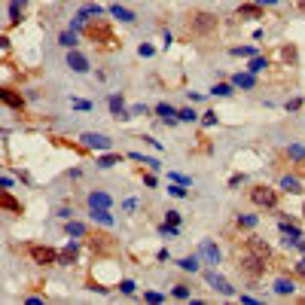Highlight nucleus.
<instances>
[{"instance_id":"nucleus-1","label":"nucleus","mask_w":305,"mask_h":305,"mask_svg":"<svg viewBox=\"0 0 305 305\" xmlns=\"http://www.w3.org/2000/svg\"><path fill=\"white\" fill-rule=\"evenodd\" d=\"M238 272L250 281H257V278L265 275V260H260L254 250H241L238 254Z\"/></svg>"},{"instance_id":"nucleus-2","label":"nucleus","mask_w":305,"mask_h":305,"mask_svg":"<svg viewBox=\"0 0 305 305\" xmlns=\"http://www.w3.org/2000/svg\"><path fill=\"white\" fill-rule=\"evenodd\" d=\"M186 28H189L192 34L208 37V34H214V31L220 28V22H217V15H214V12H189V15H186Z\"/></svg>"},{"instance_id":"nucleus-3","label":"nucleus","mask_w":305,"mask_h":305,"mask_svg":"<svg viewBox=\"0 0 305 305\" xmlns=\"http://www.w3.org/2000/svg\"><path fill=\"white\" fill-rule=\"evenodd\" d=\"M86 37L92 40V43H98V46H104V49H113V46H116V40H113L110 28H107L104 22H95V25H88V28H86Z\"/></svg>"},{"instance_id":"nucleus-4","label":"nucleus","mask_w":305,"mask_h":305,"mask_svg":"<svg viewBox=\"0 0 305 305\" xmlns=\"http://www.w3.org/2000/svg\"><path fill=\"white\" fill-rule=\"evenodd\" d=\"M250 202L260 205V208H275L278 205V192L268 189V186H254L250 189Z\"/></svg>"},{"instance_id":"nucleus-5","label":"nucleus","mask_w":305,"mask_h":305,"mask_svg":"<svg viewBox=\"0 0 305 305\" xmlns=\"http://www.w3.org/2000/svg\"><path fill=\"white\" fill-rule=\"evenodd\" d=\"M31 260L40 262V265H55L58 262V254L52 247H31Z\"/></svg>"},{"instance_id":"nucleus-6","label":"nucleus","mask_w":305,"mask_h":305,"mask_svg":"<svg viewBox=\"0 0 305 305\" xmlns=\"http://www.w3.org/2000/svg\"><path fill=\"white\" fill-rule=\"evenodd\" d=\"M88 247L98 250V254H110V250L116 247L110 235H104V232H95V235H88Z\"/></svg>"},{"instance_id":"nucleus-7","label":"nucleus","mask_w":305,"mask_h":305,"mask_svg":"<svg viewBox=\"0 0 305 305\" xmlns=\"http://www.w3.org/2000/svg\"><path fill=\"white\" fill-rule=\"evenodd\" d=\"M199 257H202L205 262H211V265H217V262H220V250H217V244H214V241H202V244H199Z\"/></svg>"},{"instance_id":"nucleus-8","label":"nucleus","mask_w":305,"mask_h":305,"mask_svg":"<svg viewBox=\"0 0 305 305\" xmlns=\"http://www.w3.org/2000/svg\"><path fill=\"white\" fill-rule=\"evenodd\" d=\"M67 67L77 70V74H86V70H88V61H86V55H80V52L70 49V52H67Z\"/></svg>"},{"instance_id":"nucleus-9","label":"nucleus","mask_w":305,"mask_h":305,"mask_svg":"<svg viewBox=\"0 0 305 305\" xmlns=\"http://www.w3.org/2000/svg\"><path fill=\"white\" fill-rule=\"evenodd\" d=\"M0 98H3V104L12 107V110H22V107H25V98H22L19 92H12V88H3V92H0Z\"/></svg>"},{"instance_id":"nucleus-10","label":"nucleus","mask_w":305,"mask_h":305,"mask_svg":"<svg viewBox=\"0 0 305 305\" xmlns=\"http://www.w3.org/2000/svg\"><path fill=\"white\" fill-rule=\"evenodd\" d=\"M247 250H254L260 260H268V257H272V247H268L265 241H260V238H247Z\"/></svg>"},{"instance_id":"nucleus-11","label":"nucleus","mask_w":305,"mask_h":305,"mask_svg":"<svg viewBox=\"0 0 305 305\" xmlns=\"http://www.w3.org/2000/svg\"><path fill=\"white\" fill-rule=\"evenodd\" d=\"M83 143H86V147H95V150H107V147H110V140H107L104 134H92V131L83 134Z\"/></svg>"},{"instance_id":"nucleus-12","label":"nucleus","mask_w":305,"mask_h":305,"mask_svg":"<svg viewBox=\"0 0 305 305\" xmlns=\"http://www.w3.org/2000/svg\"><path fill=\"white\" fill-rule=\"evenodd\" d=\"M156 113H159V119H162V122H168V125H174L177 119H180V113H177L171 104H159V107H156Z\"/></svg>"},{"instance_id":"nucleus-13","label":"nucleus","mask_w":305,"mask_h":305,"mask_svg":"<svg viewBox=\"0 0 305 305\" xmlns=\"http://www.w3.org/2000/svg\"><path fill=\"white\" fill-rule=\"evenodd\" d=\"M281 232H284V241L287 244H299V238H302V232H299V226H293V223H287V220H281Z\"/></svg>"},{"instance_id":"nucleus-14","label":"nucleus","mask_w":305,"mask_h":305,"mask_svg":"<svg viewBox=\"0 0 305 305\" xmlns=\"http://www.w3.org/2000/svg\"><path fill=\"white\" fill-rule=\"evenodd\" d=\"M208 284L214 287V290H220L223 296H232V287H229V281H226V278H220V275H214V272H211V275H208Z\"/></svg>"},{"instance_id":"nucleus-15","label":"nucleus","mask_w":305,"mask_h":305,"mask_svg":"<svg viewBox=\"0 0 305 305\" xmlns=\"http://www.w3.org/2000/svg\"><path fill=\"white\" fill-rule=\"evenodd\" d=\"M0 208H3V211H15V214H22V205L15 202V199H12V195H9L6 189L0 192Z\"/></svg>"},{"instance_id":"nucleus-16","label":"nucleus","mask_w":305,"mask_h":305,"mask_svg":"<svg viewBox=\"0 0 305 305\" xmlns=\"http://www.w3.org/2000/svg\"><path fill=\"white\" fill-rule=\"evenodd\" d=\"M88 205L92 208H110V195L107 192H92L88 195Z\"/></svg>"},{"instance_id":"nucleus-17","label":"nucleus","mask_w":305,"mask_h":305,"mask_svg":"<svg viewBox=\"0 0 305 305\" xmlns=\"http://www.w3.org/2000/svg\"><path fill=\"white\" fill-rule=\"evenodd\" d=\"M238 19H262V9L260 6H238Z\"/></svg>"},{"instance_id":"nucleus-18","label":"nucleus","mask_w":305,"mask_h":305,"mask_svg":"<svg viewBox=\"0 0 305 305\" xmlns=\"http://www.w3.org/2000/svg\"><path fill=\"white\" fill-rule=\"evenodd\" d=\"M293 290H296V284H293V281H287V278H281V281L275 284V293H281V296H290Z\"/></svg>"},{"instance_id":"nucleus-19","label":"nucleus","mask_w":305,"mask_h":305,"mask_svg":"<svg viewBox=\"0 0 305 305\" xmlns=\"http://www.w3.org/2000/svg\"><path fill=\"white\" fill-rule=\"evenodd\" d=\"M92 217H95L98 223H104V226L113 223V217H110V211H107V208H92Z\"/></svg>"},{"instance_id":"nucleus-20","label":"nucleus","mask_w":305,"mask_h":305,"mask_svg":"<svg viewBox=\"0 0 305 305\" xmlns=\"http://www.w3.org/2000/svg\"><path fill=\"white\" fill-rule=\"evenodd\" d=\"M110 12L116 15V19H119V22H134V12H131V9H125V6H113Z\"/></svg>"},{"instance_id":"nucleus-21","label":"nucleus","mask_w":305,"mask_h":305,"mask_svg":"<svg viewBox=\"0 0 305 305\" xmlns=\"http://www.w3.org/2000/svg\"><path fill=\"white\" fill-rule=\"evenodd\" d=\"M110 110H113L119 119H129V116H125V107H122V98H119V95H113V98H110Z\"/></svg>"},{"instance_id":"nucleus-22","label":"nucleus","mask_w":305,"mask_h":305,"mask_svg":"<svg viewBox=\"0 0 305 305\" xmlns=\"http://www.w3.org/2000/svg\"><path fill=\"white\" fill-rule=\"evenodd\" d=\"M74 260H77V247H74V244H70L64 254H58V262H61V265H70Z\"/></svg>"},{"instance_id":"nucleus-23","label":"nucleus","mask_w":305,"mask_h":305,"mask_svg":"<svg viewBox=\"0 0 305 305\" xmlns=\"http://www.w3.org/2000/svg\"><path fill=\"white\" fill-rule=\"evenodd\" d=\"M180 268H183V272H199V260H195V257H183Z\"/></svg>"},{"instance_id":"nucleus-24","label":"nucleus","mask_w":305,"mask_h":305,"mask_svg":"<svg viewBox=\"0 0 305 305\" xmlns=\"http://www.w3.org/2000/svg\"><path fill=\"white\" fill-rule=\"evenodd\" d=\"M67 235L83 238V235H88V232H86V226H83V223H67Z\"/></svg>"},{"instance_id":"nucleus-25","label":"nucleus","mask_w":305,"mask_h":305,"mask_svg":"<svg viewBox=\"0 0 305 305\" xmlns=\"http://www.w3.org/2000/svg\"><path fill=\"white\" fill-rule=\"evenodd\" d=\"M235 86H241V88H254V77H250V74H238V77H235Z\"/></svg>"},{"instance_id":"nucleus-26","label":"nucleus","mask_w":305,"mask_h":305,"mask_svg":"<svg viewBox=\"0 0 305 305\" xmlns=\"http://www.w3.org/2000/svg\"><path fill=\"white\" fill-rule=\"evenodd\" d=\"M58 43H61V46H67V49H74V43H77V37H74V34H70V31H64V34H61V37H58Z\"/></svg>"},{"instance_id":"nucleus-27","label":"nucleus","mask_w":305,"mask_h":305,"mask_svg":"<svg viewBox=\"0 0 305 305\" xmlns=\"http://www.w3.org/2000/svg\"><path fill=\"white\" fill-rule=\"evenodd\" d=\"M284 189H287V192H302L299 180H293V177H284Z\"/></svg>"},{"instance_id":"nucleus-28","label":"nucleus","mask_w":305,"mask_h":305,"mask_svg":"<svg viewBox=\"0 0 305 305\" xmlns=\"http://www.w3.org/2000/svg\"><path fill=\"white\" fill-rule=\"evenodd\" d=\"M214 95H223V98H229V95H232V86H226V83H217V86H214Z\"/></svg>"},{"instance_id":"nucleus-29","label":"nucleus","mask_w":305,"mask_h":305,"mask_svg":"<svg viewBox=\"0 0 305 305\" xmlns=\"http://www.w3.org/2000/svg\"><path fill=\"white\" fill-rule=\"evenodd\" d=\"M262 67H268V64H265V58H254V61H250V74H260Z\"/></svg>"},{"instance_id":"nucleus-30","label":"nucleus","mask_w":305,"mask_h":305,"mask_svg":"<svg viewBox=\"0 0 305 305\" xmlns=\"http://www.w3.org/2000/svg\"><path fill=\"white\" fill-rule=\"evenodd\" d=\"M116 162H119V156H104L98 165H101V168H110V165H116Z\"/></svg>"},{"instance_id":"nucleus-31","label":"nucleus","mask_w":305,"mask_h":305,"mask_svg":"<svg viewBox=\"0 0 305 305\" xmlns=\"http://www.w3.org/2000/svg\"><path fill=\"white\" fill-rule=\"evenodd\" d=\"M238 226H244V229H254V226H257V217H238Z\"/></svg>"},{"instance_id":"nucleus-32","label":"nucleus","mask_w":305,"mask_h":305,"mask_svg":"<svg viewBox=\"0 0 305 305\" xmlns=\"http://www.w3.org/2000/svg\"><path fill=\"white\" fill-rule=\"evenodd\" d=\"M168 192H171V195H177V199H183V195H186V189H183L180 183H174V186H168Z\"/></svg>"},{"instance_id":"nucleus-33","label":"nucleus","mask_w":305,"mask_h":305,"mask_svg":"<svg viewBox=\"0 0 305 305\" xmlns=\"http://www.w3.org/2000/svg\"><path fill=\"white\" fill-rule=\"evenodd\" d=\"M9 15H12V22H15V25L22 22V12H19V3H12V6H9Z\"/></svg>"},{"instance_id":"nucleus-34","label":"nucleus","mask_w":305,"mask_h":305,"mask_svg":"<svg viewBox=\"0 0 305 305\" xmlns=\"http://www.w3.org/2000/svg\"><path fill=\"white\" fill-rule=\"evenodd\" d=\"M174 296H177V299H186V296H189V290H186L183 284H177V287H174Z\"/></svg>"},{"instance_id":"nucleus-35","label":"nucleus","mask_w":305,"mask_h":305,"mask_svg":"<svg viewBox=\"0 0 305 305\" xmlns=\"http://www.w3.org/2000/svg\"><path fill=\"white\" fill-rule=\"evenodd\" d=\"M290 156L299 162V159H305V150H302V147H290Z\"/></svg>"},{"instance_id":"nucleus-36","label":"nucleus","mask_w":305,"mask_h":305,"mask_svg":"<svg viewBox=\"0 0 305 305\" xmlns=\"http://www.w3.org/2000/svg\"><path fill=\"white\" fill-rule=\"evenodd\" d=\"M168 223L177 226V223H180V214H177V211H168Z\"/></svg>"},{"instance_id":"nucleus-37","label":"nucleus","mask_w":305,"mask_h":305,"mask_svg":"<svg viewBox=\"0 0 305 305\" xmlns=\"http://www.w3.org/2000/svg\"><path fill=\"white\" fill-rule=\"evenodd\" d=\"M180 119H183V122H195V113H192V110H180Z\"/></svg>"},{"instance_id":"nucleus-38","label":"nucleus","mask_w":305,"mask_h":305,"mask_svg":"<svg viewBox=\"0 0 305 305\" xmlns=\"http://www.w3.org/2000/svg\"><path fill=\"white\" fill-rule=\"evenodd\" d=\"M119 287H122V293H134V284H131V281H122Z\"/></svg>"},{"instance_id":"nucleus-39","label":"nucleus","mask_w":305,"mask_h":305,"mask_svg":"<svg viewBox=\"0 0 305 305\" xmlns=\"http://www.w3.org/2000/svg\"><path fill=\"white\" fill-rule=\"evenodd\" d=\"M217 122V113H205V125H214Z\"/></svg>"},{"instance_id":"nucleus-40","label":"nucleus","mask_w":305,"mask_h":305,"mask_svg":"<svg viewBox=\"0 0 305 305\" xmlns=\"http://www.w3.org/2000/svg\"><path fill=\"white\" fill-rule=\"evenodd\" d=\"M296 275H302V278H305V260H299V262H296Z\"/></svg>"},{"instance_id":"nucleus-41","label":"nucleus","mask_w":305,"mask_h":305,"mask_svg":"<svg viewBox=\"0 0 305 305\" xmlns=\"http://www.w3.org/2000/svg\"><path fill=\"white\" fill-rule=\"evenodd\" d=\"M296 171H299V174H305V159H299V162H296Z\"/></svg>"},{"instance_id":"nucleus-42","label":"nucleus","mask_w":305,"mask_h":305,"mask_svg":"<svg viewBox=\"0 0 305 305\" xmlns=\"http://www.w3.org/2000/svg\"><path fill=\"white\" fill-rule=\"evenodd\" d=\"M260 3H275V0H260Z\"/></svg>"}]
</instances>
